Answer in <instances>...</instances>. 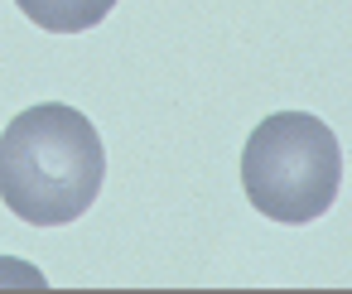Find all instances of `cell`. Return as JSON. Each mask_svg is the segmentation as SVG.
<instances>
[{"mask_svg":"<svg viewBox=\"0 0 352 294\" xmlns=\"http://www.w3.org/2000/svg\"><path fill=\"white\" fill-rule=\"evenodd\" d=\"M107 179L97 126L63 102L20 111L0 135V203L34 227L78 222Z\"/></svg>","mask_w":352,"mask_h":294,"instance_id":"obj_1","label":"cell"},{"mask_svg":"<svg viewBox=\"0 0 352 294\" xmlns=\"http://www.w3.org/2000/svg\"><path fill=\"white\" fill-rule=\"evenodd\" d=\"M241 188L251 207L270 222H314L333 207L342 188L338 135L309 111L265 116L241 150Z\"/></svg>","mask_w":352,"mask_h":294,"instance_id":"obj_2","label":"cell"},{"mask_svg":"<svg viewBox=\"0 0 352 294\" xmlns=\"http://www.w3.org/2000/svg\"><path fill=\"white\" fill-rule=\"evenodd\" d=\"M15 5L25 20H34L49 34H82L116 10V0H15Z\"/></svg>","mask_w":352,"mask_h":294,"instance_id":"obj_3","label":"cell"}]
</instances>
